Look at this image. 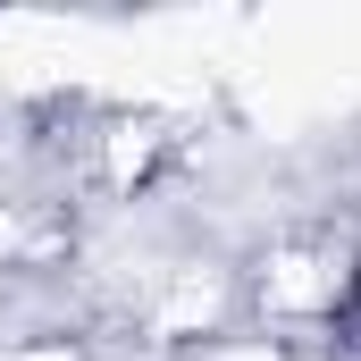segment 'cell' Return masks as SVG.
<instances>
[{
	"mask_svg": "<svg viewBox=\"0 0 361 361\" xmlns=\"http://www.w3.org/2000/svg\"><path fill=\"white\" fill-rule=\"evenodd\" d=\"M345 302H353V319H361V261H353V286H345Z\"/></svg>",
	"mask_w": 361,
	"mask_h": 361,
	"instance_id": "1",
	"label": "cell"
}]
</instances>
